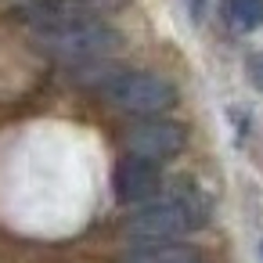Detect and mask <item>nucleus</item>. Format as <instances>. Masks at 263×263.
Wrapping results in <instances>:
<instances>
[{"label":"nucleus","mask_w":263,"mask_h":263,"mask_svg":"<svg viewBox=\"0 0 263 263\" xmlns=\"http://www.w3.org/2000/svg\"><path fill=\"white\" fill-rule=\"evenodd\" d=\"M36 40L54 58H72V62H94V58H105L123 47V36L112 26H105L101 18H76V22L40 29Z\"/></svg>","instance_id":"obj_3"},{"label":"nucleus","mask_w":263,"mask_h":263,"mask_svg":"<svg viewBox=\"0 0 263 263\" xmlns=\"http://www.w3.org/2000/svg\"><path fill=\"white\" fill-rule=\"evenodd\" d=\"M119 263H202V252L180 238L173 241H141L119 256Z\"/></svg>","instance_id":"obj_6"},{"label":"nucleus","mask_w":263,"mask_h":263,"mask_svg":"<svg viewBox=\"0 0 263 263\" xmlns=\"http://www.w3.org/2000/svg\"><path fill=\"white\" fill-rule=\"evenodd\" d=\"M205 223V205L198 198H155L137 205L126 220H123V234L141 245V241H173L195 227Z\"/></svg>","instance_id":"obj_1"},{"label":"nucleus","mask_w":263,"mask_h":263,"mask_svg":"<svg viewBox=\"0 0 263 263\" xmlns=\"http://www.w3.org/2000/svg\"><path fill=\"white\" fill-rule=\"evenodd\" d=\"M101 98L130 116H162L177 105V90L170 80L155 76V72H141V69H116L98 83Z\"/></svg>","instance_id":"obj_2"},{"label":"nucleus","mask_w":263,"mask_h":263,"mask_svg":"<svg viewBox=\"0 0 263 263\" xmlns=\"http://www.w3.org/2000/svg\"><path fill=\"white\" fill-rule=\"evenodd\" d=\"M162 187V173H159V162L144 159V155H123L116 162V173H112V195L123 202V205H144L159 195Z\"/></svg>","instance_id":"obj_5"},{"label":"nucleus","mask_w":263,"mask_h":263,"mask_svg":"<svg viewBox=\"0 0 263 263\" xmlns=\"http://www.w3.org/2000/svg\"><path fill=\"white\" fill-rule=\"evenodd\" d=\"M223 18L241 33H252L263 26V0H223Z\"/></svg>","instance_id":"obj_7"},{"label":"nucleus","mask_w":263,"mask_h":263,"mask_svg":"<svg viewBox=\"0 0 263 263\" xmlns=\"http://www.w3.org/2000/svg\"><path fill=\"white\" fill-rule=\"evenodd\" d=\"M252 62V76H256V83H263V58H249Z\"/></svg>","instance_id":"obj_8"},{"label":"nucleus","mask_w":263,"mask_h":263,"mask_svg":"<svg viewBox=\"0 0 263 263\" xmlns=\"http://www.w3.org/2000/svg\"><path fill=\"white\" fill-rule=\"evenodd\" d=\"M187 134L180 123H170V119H159V116H144L137 123H130L123 130V144L130 155H144L152 162H162V159H173L180 148H184Z\"/></svg>","instance_id":"obj_4"}]
</instances>
